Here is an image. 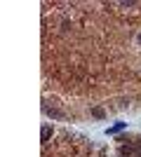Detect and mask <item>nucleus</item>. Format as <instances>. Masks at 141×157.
Wrapping results in <instances>:
<instances>
[{
  "label": "nucleus",
  "mask_w": 141,
  "mask_h": 157,
  "mask_svg": "<svg viewBox=\"0 0 141 157\" xmlns=\"http://www.w3.org/2000/svg\"><path fill=\"white\" fill-rule=\"evenodd\" d=\"M92 113H94V115H96V117H104V110H101V108H94Z\"/></svg>",
  "instance_id": "nucleus-2"
},
{
  "label": "nucleus",
  "mask_w": 141,
  "mask_h": 157,
  "mask_svg": "<svg viewBox=\"0 0 141 157\" xmlns=\"http://www.w3.org/2000/svg\"><path fill=\"white\" fill-rule=\"evenodd\" d=\"M122 127H125V122H118L115 127H111V129H106V134H115V131H120Z\"/></svg>",
  "instance_id": "nucleus-1"
}]
</instances>
